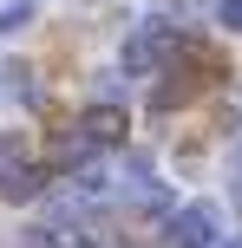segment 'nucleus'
Returning a JSON list of instances; mask_svg holds the SVG:
<instances>
[{
    "instance_id": "obj_1",
    "label": "nucleus",
    "mask_w": 242,
    "mask_h": 248,
    "mask_svg": "<svg viewBox=\"0 0 242 248\" xmlns=\"http://www.w3.org/2000/svg\"><path fill=\"white\" fill-rule=\"evenodd\" d=\"M177 46V33H170L164 20H144L138 33L125 39V52H118V65H125L131 78H144V72H157V65H164V52Z\"/></svg>"
},
{
    "instance_id": "obj_2",
    "label": "nucleus",
    "mask_w": 242,
    "mask_h": 248,
    "mask_svg": "<svg viewBox=\"0 0 242 248\" xmlns=\"http://www.w3.org/2000/svg\"><path fill=\"white\" fill-rule=\"evenodd\" d=\"M216 229H223V209L216 202H183L170 209V248H216Z\"/></svg>"
},
{
    "instance_id": "obj_3",
    "label": "nucleus",
    "mask_w": 242,
    "mask_h": 248,
    "mask_svg": "<svg viewBox=\"0 0 242 248\" xmlns=\"http://www.w3.org/2000/svg\"><path fill=\"white\" fill-rule=\"evenodd\" d=\"M79 144H125V111H112V105H92L85 124H79Z\"/></svg>"
},
{
    "instance_id": "obj_4",
    "label": "nucleus",
    "mask_w": 242,
    "mask_h": 248,
    "mask_svg": "<svg viewBox=\"0 0 242 248\" xmlns=\"http://www.w3.org/2000/svg\"><path fill=\"white\" fill-rule=\"evenodd\" d=\"M39 189H46V170H39V163H7V170H0V196H7V202H33L39 196Z\"/></svg>"
},
{
    "instance_id": "obj_5",
    "label": "nucleus",
    "mask_w": 242,
    "mask_h": 248,
    "mask_svg": "<svg viewBox=\"0 0 242 248\" xmlns=\"http://www.w3.org/2000/svg\"><path fill=\"white\" fill-rule=\"evenodd\" d=\"M33 65H0V98H33Z\"/></svg>"
},
{
    "instance_id": "obj_6",
    "label": "nucleus",
    "mask_w": 242,
    "mask_h": 248,
    "mask_svg": "<svg viewBox=\"0 0 242 248\" xmlns=\"http://www.w3.org/2000/svg\"><path fill=\"white\" fill-rule=\"evenodd\" d=\"M39 0H0V33H20V26H33Z\"/></svg>"
},
{
    "instance_id": "obj_7",
    "label": "nucleus",
    "mask_w": 242,
    "mask_h": 248,
    "mask_svg": "<svg viewBox=\"0 0 242 248\" xmlns=\"http://www.w3.org/2000/svg\"><path fill=\"white\" fill-rule=\"evenodd\" d=\"M216 20L229 26V33H242V0H223V7H216Z\"/></svg>"
},
{
    "instance_id": "obj_8",
    "label": "nucleus",
    "mask_w": 242,
    "mask_h": 248,
    "mask_svg": "<svg viewBox=\"0 0 242 248\" xmlns=\"http://www.w3.org/2000/svg\"><path fill=\"white\" fill-rule=\"evenodd\" d=\"M229 196H236V209H242V150L229 157Z\"/></svg>"
},
{
    "instance_id": "obj_9",
    "label": "nucleus",
    "mask_w": 242,
    "mask_h": 248,
    "mask_svg": "<svg viewBox=\"0 0 242 248\" xmlns=\"http://www.w3.org/2000/svg\"><path fill=\"white\" fill-rule=\"evenodd\" d=\"M7 163H20V144H13V137H0V170H7Z\"/></svg>"
},
{
    "instance_id": "obj_10",
    "label": "nucleus",
    "mask_w": 242,
    "mask_h": 248,
    "mask_svg": "<svg viewBox=\"0 0 242 248\" xmlns=\"http://www.w3.org/2000/svg\"><path fill=\"white\" fill-rule=\"evenodd\" d=\"M216 248H242V242H216Z\"/></svg>"
}]
</instances>
